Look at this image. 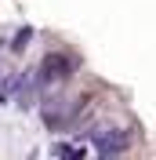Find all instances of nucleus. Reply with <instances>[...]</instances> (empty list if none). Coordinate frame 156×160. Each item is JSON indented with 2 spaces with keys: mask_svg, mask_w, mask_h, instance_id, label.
I'll return each instance as SVG.
<instances>
[{
  "mask_svg": "<svg viewBox=\"0 0 156 160\" xmlns=\"http://www.w3.org/2000/svg\"><path fill=\"white\" fill-rule=\"evenodd\" d=\"M73 73H76V58H69L62 51H51V55H44V62L37 69V84H40V91H47L51 84H62Z\"/></svg>",
  "mask_w": 156,
  "mask_h": 160,
  "instance_id": "1",
  "label": "nucleus"
},
{
  "mask_svg": "<svg viewBox=\"0 0 156 160\" xmlns=\"http://www.w3.org/2000/svg\"><path fill=\"white\" fill-rule=\"evenodd\" d=\"M87 138L102 157H116V153H124L131 146V131H124V128H91Z\"/></svg>",
  "mask_w": 156,
  "mask_h": 160,
  "instance_id": "2",
  "label": "nucleus"
},
{
  "mask_svg": "<svg viewBox=\"0 0 156 160\" xmlns=\"http://www.w3.org/2000/svg\"><path fill=\"white\" fill-rule=\"evenodd\" d=\"M40 117H44V124H47L51 131H62V128H69V124L76 120V109H73V102H66L62 95H51V98L40 102Z\"/></svg>",
  "mask_w": 156,
  "mask_h": 160,
  "instance_id": "3",
  "label": "nucleus"
},
{
  "mask_svg": "<svg viewBox=\"0 0 156 160\" xmlns=\"http://www.w3.org/2000/svg\"><path fill=\"white\" fill-rule=\"evenodd\" d=\"M29 40H33V29H29V26H22V29L15 33V40H11V51H15V55H22V51L29 48Z\"/></svg>",
  "mask_w": 156,
  "mask_h": 160,
  "instance_id": "4",
  "label": "nucleus"
},
{
  "mask_svg": "<svg viewBox=\"0 0 156 160\" xmlns=\"http://www.w3.org/2000/svg\"><path fill=\"white\" fill-rule=\"evenodd\" d=\"M51 153H55V157H84V149L69 146V142H55V146H51Z\"/></svg>",
  "mask_w": 156,
  "mask_h": 160,
  "instance_id": "5",
  "label": "nucleus"
},
{
  "mask_svg": "<svg viewBox=\"0 0 156 160\" xmlns=\"http://www.w3.org/2000/svg\"><path fill=\"white\" fill-rule=\"evenodd\" d=\"M4 102H7V98H4V95H0V106H4Z\"/></svg>",
  "mask_w": 156,
  "mask_h": 160,
  "instance_id": "6",
  "label": "nucleus"
},
{
  "mask_svg": "<svg viewBox=\"0 0 156 160\" xmlns=\"http://www.w3.org/2000/svg\"><path fill=\"white\" fill-rule=\"evenodd\" d=\"M0 44H4V40H0Z\"/></svg>",
  "mask_w": 156,
  "mask_h": 160,
  "instance_id": "7",
  "label": "nucleus"
}]
</instances>
